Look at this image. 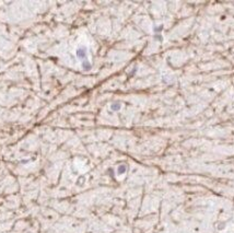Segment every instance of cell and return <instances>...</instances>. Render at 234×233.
I'll return each instance as SVG.
<instances>
[{
	"label": "cell",
	"mask_w": 234,
	"mask_h": 233,
	"mask_svg": "<svg viewBox=\"0 0 234 233\" xmlns=\"http://www.w3.org/2000/svg\"><path fill=\"white\" fill-rule=\"evenodd\" d=\"M77 55H78L79 58L85 57V48H84V47H82V48H79L78 52H77Z\"/></svg>",
	"instance_id": "6da1fadb"
}]
</instances>
